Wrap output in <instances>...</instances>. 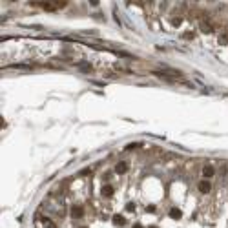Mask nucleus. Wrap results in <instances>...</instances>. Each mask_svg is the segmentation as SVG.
<instances>
[{
  "mask_svg": "<svg viewBox=\"0 0 228 228\" xmlns=\"http://www.w3.org/2000/svg\"><path fill=\"white\" fill-rule=\"evenodd\" d=\"M197 190L201 192V193H210V190H212V184H210V181H208V179H203V181H199V184H197Z\"/></svg>",
  "mask_w": 228,
  "mask_h": 228,
  "instance_id": "1",
  "label": "nucleus"
},
{
  "mask_svg": "<svg viewBox=\"0 0 228 228\" xmlns=\"http://www.w3.org/2000/svg\"><path fill=\"white\" fill-rule=\"evenodd\" d=\"M214 173H215V170H214L212 164H204V166H203V177H204V179L214 177Z\"/></svg>",
  "mask_w": 228,
  "mask_h": 228,
  "instance_id": "2",
  "label": "nucleus"
},
{
  "mask_svg": "<svg viewBox=\"0 0 228 228\" xmlns=\"http://www.w3.org/2000/svg\"><path fill=\"white\" fill-rule=\"evenodd\" d=\"M82 215H84V208H82V206H78V204L71 206V217H73V219H80Z\"/></svg>",
  "mask_w": 228,
  "mask_h": 228,
  "instance_id": "3",
  "label": "nucleus"
},
{
  "mask_svg": "<svg viewBox=\"0 0 228 228\" xmlns=\"http://www.w3.org/2000/svg\"><path fill=\"white\" fill-rule=\"evenodd\" d=\"M115 172H117L119 175H124V173L128 172V162H124V161L117 162V166H115Z\"/></svg>",
  "mask_w": 228,
  "mask_h": 228,
  "instance_id": "4",
  "label": "nucleus"
},
{
  "mask_svg": "<svg viewBox=\"0 0 228 228\" xmlns=\"http://www.w3.org/2000/svg\"><path fill=\"white\" fill-rule=\"evenodd\" d=\"M201 31H203V33H212V31H214V26H212L208 20H203V22H201Z\"/></svg>",
  "mask_w": 228,
  "mask_h": 228,
  "instance_id": "5",
  "label": "nucleus"
},
{
  "mask_svg": "<svg viewBox=\"0 0 228 228\" xmlns=\"http://www.w3.org/2000/svg\"><path fill=\"white\" fill-rule=\"evenodd\" d=\"M112 221H113V225H117V226H124V223H126V219L120 214H115L113 217H112Z\"/></svg>",
  "mask_w": 228,
  "mask_h": 228,
  "instance_id": "6",
  "label": "nucleus"
},
{
  "mask_svg": "<svg viewBox=\"0 0 228 228\" xmlns=\"http://www.w3.org/2000/svg\"><path fill=\"white\" fill-rule=\"evenodd\" d=\"M101 193H102L104 197H112V195H113V186H112V184H104L102 190H101Z\"/></svg>",
  "mask_w": 228,
  "mask_h": 228,
  "instance_id": "7",
  "label": "nucleus"
},
{
  "mask_svg": "<svg viewBox=\"0 0 228 228\" xmlns=\"http://www.w3.org/2000/svg\"><path fill=\"white\" fill-rule=\"evenodd\" d=\"M170 217L172 219H181L183 217V212L179 208H170Z\"/></svg>",
  "mask_w": 228,
  "mask_h": 228,
  "instance_id": "8",
  "label": "nucleus"
},
{
  "mask_svg": "<svg viewBox=\"0 0 228 228\" xmlns=\"http://www.w3.org/2000/svg\"><path fill=\"white\" fill-rule=\"evenodd\" d=\"M42 223H44V228H59L51 219H48V217H42Z\"/></svg>",
  "mask_w": 228,
  "mask_h": 228,
  "instance_id": "9",
  "label": "nucleus"
},
{
  "mask_svg": "<svg viewBox=\"0 0 228 228\" xmlns=\"http://www.w3.org/2000/svg\"><path fill=\"white\" fill-rule=\"evenodd\" d=\"M78 68H80L82 71H91V66H89V64H78Z\"/></svg>",
  "mask_w": 228,
  "mask_h": 228,
  "instance_id": "10",
  "label": "nucleus"
},
{
  "mask_svg": "<svg viewBox=\"0 0 228 228\" xmlns=\"http://www.w3.org/2000/svg\"><path fill=\"white\" fill-rule=\"evenodd\" d=\"M139 146H141L139 142H133V144H128V146H126V150H133V148H139Z\"/></svg>",
  "mask_w": 228,
  "mask_h": 228,
  "instance_id": "11",
  "label": "nucleus"
},
{
  "mask_svg": "<svg viewBox=\"0 0 228 228\" xmlns=\"http://www.w3.org/2000/svg\"><path fill=\"white\" fill-rule=\"evenodd\" d=\"M126 210H128V212H133V210H135V204H133V203H128V204H126Z\"/></svg>",
  "mask_w": 228,
  "mask_h": 228,
  "instance_id": "12",
  "label": "nucleus"
},
{
  "mask_svg": "<svg viewBox=\"0 0 228 228\" xmlns=\"http://www.w3.org/2000/svg\"><path fill=\"white\" fill-rule=\"evenodd\" d=\"M172 24H173V26H179V24H181V17H179V18H177V17L172 18Z\"/></svg>",
  "mask_w": 228,
  "mask_h": 228,
  "instance_id": "13",
  "label": "nucleus"
},
{
  "mask_svg": "<svg viewBox=\"0 0 228 228\" xmlns=\"http://www.w3.org/2000/svg\"><path fill=\"white\" fill-rule=\"evenodd\" d=\"M89 173H91V170H89V168H86V170H82V172H80V175H89Z\"/></svg>",
  "mask_w": 228,
  "mask_h": 228,
  "instance_id": "14",
  "label": "nucleus"
},
{
  "mask_svg": "<svg viewBox=\"0 0 228 228\" xmlns=\"http://www.w3.org/2000/svg\"><path fill=\"white\" fill-rule=\"evenodd\" d=\"M146 212H155V206H153V204H150V206H146Z\"/></svg>",
  "mask_w": 228,
  "mask_h": 228,
  "instance_id": "15",
  "label": "nucleus"
},
{
  "mask_svg": "<svg viewBox=\"0 0 228 228\" xmlns=\"http://www.w3.org/2000/svg\"><path fill=\"white\" fill-rule=\"evenodd\" d=\"M184 38H193V33H184Z\"/></svg>",
  "mask_w": 228,
  "mask_h": 228,
  "instance_id": "16",
  "label": "nucleus"
},
{
  "mask_svg": "<svg viewBox=\"0 0 228 228\" xmlns=\"http://www.w3.org/2000/svg\"><path fill=\"white\" fill-rule=\"evenodd\" d=\"M133 228H144V226H142L141 223H135V225H133Z\"/></svg>",
  "mask_w": 228,
  "mask_h": 228,
  "instance_id": "17",
  "label": "nucleus"
},
{
  "mask_svg": "<svg viewBox=\"0 0 228 228\" xmlns=\"http://www.w3.org/2000/svg\"><path fill=\"white\" fill-rule=\"evenodd\" d=\"M150 228H157V226H150Z\"/></svg>",
  "mask_w": 228,
  "mask_h": 228,
  "instance_id": "18",
  "label": "nucleus"
},
{
  "mask_svg": "<svg viewBox=\"0 0 228 228\" xmlns=\"http://www.w3.org/2000/svg\"><path fill=\"white\" fill-rule=\"evenodd\" d=\"M80 228H86V226H80Z\"/></svg>",
  "mask_w": 228,
  "mask_h": 228,
  "instance_id": "19",
  "label": "nucleus"
}]
</instances>
